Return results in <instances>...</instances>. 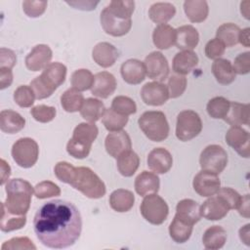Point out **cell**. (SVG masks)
<instances>
[{"instance_id": "obj_1", "label": "cell", "mask_w": 250, "mask_h": 250, "mask_svg": "<svg viewBox=\"0 0 250 250\" xmlns=\"http://www.w3.org/2000/svg\"><path fill=\"white\" fill-rule=\"evenodd\" d=\"M33 229L43 245L54 249L67 248L80 237L81 214L73 203L54 199L38 208L33 219Z\"/></svg>"}, {"instance_id": "obj_2", "label": "cell", "mask_w": 250, "mask_h": 250, "mask_svg": "<svg viewBox=\"0 0 250 250\" xmlns=\"http://www.w3.org/2000/svg\"><path fill=\"white\" fill-rule=\"evenodd\" d=\"M5 191L7 196L5 201L1 203V207L12 215H25L29 209L32 193L34 192L30 183L21 178L12 179L7 182Z\"/></svg>"}, {"instance_id": "obj_3", "label": "cell", "mask_w": 250, "mask_h": 250, "mask_svg": "<svg viewBox=\"0 0 250 250\" xmlns=\"http://www.w3.org/2000/svg\"><path fill=\"white\" fill-rule=\"evenodd\" d=\"M68 185L91 199L102 198L106 191L101 178L92 169L84 166L74 168Z\"/></svg>"}, {"instance_id": "obj_4", "label": "cell", "mask_w": 250, "mask_h": 250, "mask_svg": "<svg viewBox=\"0 0 250 250\" xmlns=\"http://www.w3.org/2000/svg\"><path fill=\"white\" fill-rule=\"evenodd\" d=\"M99 129L95 123H80L74 130L72 137L69 139L66 145L67 153L76 158L83 159L87 157L91 151L92 144L97 139Z\"/></svg>"}, {"instance_id": "obj_5", "label": "cell", "mask_w": 250, "mask_h": 250, "mask_svg": "<svg viewBox=\"0 0 250 250\" xmlns=\"http://www.w3.org/2000/svg\"><path fill=\"white\" fill-rule=\"evenodd\" d=\"M138 123L146 137L152 142H162L169 135L170 127L162 111H146L140 116Z\"/></svg>"}, {"instance_id": "obj_6", "label": "cell", "mask_w": 250, "mask_h": 250, "mask_svg": "<svg viewBox=\"0 0 250 250\" xmlns=\"http://www.w3.org/2000/svg\"><path fill=\"white\" fill-rule=\"evenodd\" d=\"M140 211L144 219L151 225H161L169 214V207L166 201L157 193H150L144 197Z\"/></svg>"}, {"instance_id": "obj_7", "label": "cell", "mask_w": 250, "mask_h": 250, "mask_svg": "<svg viewBox=\"0 0 250 250\" xmlns=\"http://www.w3.org/2000/svg\"><path fill=\"white\" fill-rule=\"evenodd\" d=\"M202 130V121L197 112L187 109L177 116L176 137L182 142H188L199 135Z\"/></svg>"}, {"instance_id": "obj_8", "label": "cell", "mask_w": 250, "mask_h": 250, "mask_svg": "<svg viewBox=\"0 0 250 250\" xmlns=\"http://www.w3.org/2000/svg\"><path fill=\"white\" fill-rule=\"evenodd\" d=\"M12 157L21 168H31L38 159L39 146L31 138H21L12 146Z\"/></svg>"}, {"instance_id": "obj_9", "label": "cell", "mask_w": 250, "mask_h": 250, "mask_svg": "<svg viewBox=\"0 0 250 250\" xmlns=\"http://www.w3.org/2000/svg\"><path fill=\"white\" fill-rule=\"evenodd\" d=\"M228 159V153L221 146L209 145L201 151L199 164L202 170L218 175L227 167Z\"/></svg>"}, {"instance_id": "obj_10", "label": "cell", "mask_w": 250, "mask_h": 250, "mask_svg": "<svg viewBox=\"0 0 250 250\" xmlns=\"http://www.w3.org/2000/svg\"><path fill=\"white\" fill-rule=\"evenodd\" d=\"M101 24L104 31L114 37H119L127 34L132 27L131 19H121L111 14L105 7L100 17Z\"/></svg>"}, {"instance_id": "obj_11", "label": "cell", "mask_w": 250, "mask_h": 250, "mask_svg": "<svg viewBox=\"0 0 250 250\" xmlns=\"http://www.w3.org/2000/svg\"><path fill=\"white\" fill-rule=\"evenodd\" d=\"M192 187L198 195L209 197L219 191L221 188V181L217 174L201 170L193 178Z\"/></svg>"}, {"instance_id": "obj_12", "label": "cell", "mask_w": 250, "mask_h": 250, "mask_svg": "<svg viewBox=\"0 0 250 250\" xmlns=\"http://www.w3.org/2000/svg\"><path fill=\"white\" fill-rule=\"evenodd\" d=\"M145 66L148 78L161 82L169 74V64L167 59L161 52H151L145 59Z\"/></svg>"}, {"instance_id": "obj_13", "label": "cell", "mask_w": 250, "mask_h": 250, "mask_svg": "<svg viewBox=\"0 0 250 250\" xmlns=\"http://www.w3.org/2000/svg\"><path fill=\"white\" fill-rule=\"evenodd\" d=\"M229 210L230 207L229 203L218 193L209 196V198L206 199L200 206L201 217L209 221H218L224 219Z\"/></svg>"}, {"instance_id": "obj_14", "label": "cell", "mask_w": 250, "mask_h": 250, "mask_svg": "<svg viewBox=\"0 0 250 250\" xmlns=\"http://www.w3.org/2000/svg\"><path fill=\"white\" fill-rule=\"evenodd\" d=\"M141 98L147 105H162L169 99L167 86L164 83L157 81L146 83L141 90Z\"/></svg>"}, {"instance_id": "obj_15", "label": "cell", "mask_w": 250, "mask_h": 250, "mask_svg": "<svg viewBox=\"0 0 250 250\" xmlns=\"http://www.w3.org/2000/svg\"><path fill=\"white\" fill-rule=\"evenodd\" d=\"M227 144L240 156L248 158L250 155V136L248 131L240 126H231L226 134Z\"/></svg>"}, {"instance_id": "obj_16", "label": "cell", "mask_w": 250, "mask_h": 250, "mask_svg": "<svg viewBox=\"0 0 250 250\" xmlns=\"http://www.w3.org/2000/svg\"><path fill=\"white\" fill-rule=\"evenodd\" d=\"M53 52L46 44H38L25 57V66L31 71L44 69L52 60Z\"/></svg>"}, {"instance_id": "obj_17", "label": "cell", "mask_w": 250, "mask_h": 250, "mask_svg": "<svg viewBox=\"0 0 250 250\" xmlns=\"http://www.w3.org/2000/svg\"><path fill=\"white\" fill-rule=\"evenodd\" d=\"M104 147L110 156L117 158L121 153L132 148L131 139L123 130L111 132L105 138Z\"/></svg>"}, {"instance_id": "obj_18", "label": "cell", "mask_w": 250, "mask_h": 250, "mask_svg": "<svg viewBox=\"0 0 250 250\" xmlns=\"http://www.w3.org/2000/svg\"><path fill=\"white\" fill-rule=\"evenodd\" d=\"M175 218L185 224L194 226L201 219L200 205L193 199H182L176 206Z\"/></svg>"}, {"instance_id": "obj_19", "label": "cell", "mask_w": 250, "mask_h": 250, "mask_svg": "<svg viewBox=\"0 0 250 250\" xmlns=\"http://www.w3.org/2000/svg\"><path fill=\"white\" fill-rule=\"evenodd\" d=\"M146 162L155 174H165L172 168L173 157L166 148L155 147L148 153Z\"/></svg>"}, {"instance_id": "obj_20", "label": "cell", "mask_w": 250, "mask_h": 250, "mask_svg": "<svg viewBox=\"0 0 250 250\" xmlns=\"http://www.w3.org/2000/svg\"><path fill=\"white\" fill-rule=\"evenodd\" d=\"M120 72L123 80L131 85L143 82L146 75L145 63L137 59H130L121 64Z\"/></svg>"}, {"instance_id": "obj_21", "label": "cell", "mask_w": 250, "mask_h": 250, "mask_svg": "<svg viewBox=\"0 0 250 250\" xmlns=\"http://www.w3.org/2000/svg\"><path fill=\"white\" fill-rule=\"evenodd\" d=\"M116 79L110 72L102 71L94 75V83L91 93L101 99H106L112 95L116 89Z\"/></svg>"}, {"instance_id": "obj_22", "label": "cell", "mask_w": 250, "mask_h": 250, "mask_svg": "<svg viewBox=\"0 0 250 250\" xmlns=\"http://www.w3.org/2000/svg\"><path fill=\"white\" fill-rule=\"evenodd\" d=\"M92 58L102 67L112 66L118 59L117 49L108 42H100L93 48Z\"/></svg>"}, {"instance_id": "obj_23", "label": "cell", "mask_w": 250, "mask_h": 250, "mask_svg": "<svg viewBox=\"0 0 250 250\" xmlns=\"http://www.w3.org/2000/svg\"><path fill=\"white\" fill-rule=\"evenodd\" d=\"M199 42V34L197 29L190 25H182L176 29L175 45L182 51H192Z\"/></svg>"}, {"instance_id": "obj_24", "label": "cell", "mask_w": 250, "mask_h": 250, "mask_svg": "<svg viewBox=\"0 0 250 250\" xmlns=\"http://www.w3.org/2000/svg\"><path fill=\"white\" fill-rule=\"evenodd\" d=\"M66 70V66L61 62H50L39 76L50 88L56 91L64 82Z\"/></svg>"}, {"instance_id": "obj_25", "label": "cell", "mask_w": 250, "mask_h": 250, "mask_svg": "<svg viewBox=\"0 0 250 250\" xmlns=\"http://www.w3.org/2000/svg\"><path fill=\"white\" fill-rule=\"evenodd\" d=\"M135 190L141 196L150 193H157L160 187V181L155 173L143 171L135 179Z\"/></svg>"}, {"instance_id": "obj_26", "label": "cell", "mask_w": 250, "mask_h": 250, "mask_svg": "<svg viewBox=\"0 0 250 250\" xmlns=\"http://www.w3.org/2000/svg\"><path fill=\"white\" fill-rule=\"evenodd\" d=\"M25 126V119L17 111L4 109L0 112V129L7 134H16Z\"/></svg>"}, {"instance_id": "obj_27", "label": "cell", "mask_w": 250, "mask_h": 250, "mask_svg": "<svg viewBox=\"0 0 250 250\" xmlns=\"http://www.w3.org/2000/svg\"><path fill=\"white\" fill-rule=\"evenodd\" d=\"M198 64V57L193 51H182L175 55L172 67L175 73L186 75Z\"/></svg>"}, {"instance_id": "obj_28", "label": "cell", "mask_w": 250, "mask_h": 250, "mask_svg": "<svg viewBox=\"0 0 250 250\" xmlns=\"http://www.w3.org/2000/svg\"><path fill=\"white\" fill-rule=\"evenodd\" d=\"M152 41L156 48L160 50H167L175 45L176 29L167 23L158 24L153 29Z\"/></svg>"}, {"instance_id": "obj_29", "label": "cell", "mask_w": 250, "mask_h": 250, "mask_svg": "<svg viewBox=\"0 0 250 250\" xmlns=\"http://www.w3.org/2000/svg\"><path fill=\"white\" fill-rule=\"evenodd\" d=\"M249 104L237 102H230L229 108L224 120L230 126L249 124Z\"/></svg>"}, {"instance_id": "obj_30", "label": "cell", "mask_w": 250, "mask_h": 250, "mask_svg": "<svg viewBox=\"0 0 250 250\" xmlns=\"http://www.w3.org/2000/svg\"><path fill=\"white\" fill-rule=\"evenodd\" d=\"M135 202L134 193L131 190L118 188L113 190L109 195L110 207L119 213L128 212L132 209Z\"/></svg>"}, {"instance_id": "obj_31", "label": "cell", "mask_w": 250, "mask_h": 250, "mask_svg": "<svg viewBox=\"0 0 250 250\" xmlns=\"http://www.w3.org/2000/svg\"><path fill=\"white\" fill-rule=\"evenodd\" d=\"M212 72L218 83L229 85L235 79V72L231 62L227 59H217L212 63Z\"/></svg>"}, {"instance_id": "obj_32", "label": "cell", "mask_w": 250, "mask_h": 250, "mask_svg": "<svg viewBox=\"0 0 250 250\" xmlns=\"http://www.w3.org/2000/svg\"><path fill=\"white\" fill-rule=\"evenodd\" d=\"M226 241L227 231L221 226H211L204 231L202 236V243L209 250L221 249Z\"/></svg>"}, {"instance_id": "obj_33", "label": "cell", "mask_w": 250, "mask_h": 250, "mask_svg": "<svg viewBox=\"0 0 250 250\" xmlns=\"http://www.w3.org/2000/svg\"><path fill=\"white\" fill-rule=\"evenodd\" d=\"M176 14V7L169 2L153 3L148 10L149 19L158 24L168 22Z\"/></svg>"}, {"instance_id": "obj_34", "label": "cell", "mask_w": 250, "mask_h": 250, "mask_svg": "<svg viewBox=\"0 0 250 250\" xmlns=\"http://www.w3.org/2000/svg\"><path fill=\"white\" fill-rule=\"evenodd\" d=\"M184 11L191 22L197 23L207 19L209 7L204 0H187L184 2Z\"/></svg>"}, {"instance_id": "obj_35", "label": "cell", "mask_w": 250, "mask_h": 250, "mask_svg": "<svg viewBox=\"0 0 250 250\" xmlns=\"http://www.w3.org/2000/svg\"><path fill=\"white\" fill-rule=\"evenodd\" d=\"M116 165L119 173L124 177H132L139 168L140 157L132 149L121 153L116 158Z\"/></svg>"}, {"instance_id": "obj_36", "label": "cell", "mask_w": 250, "mask_h": 250, "mask_svg": "<svg viewBox=\"0 0 250 250\" xmlns=\"http://www.w3.org/2000/svg\"><path fill=\"white\" fill-rule=\"evenodd\" d=\"M105 110L104 104L102 101L95 98H88L84 101L80 109V115L83 119L90 123H95L100 120Z\"/></svg>"}, {"instance_id": "obj_37", "label": "cell", "mask_w": 250, "mask_h": 250, "mask_svg": "<svg viewBox=\"0 0 250 250\" xmlns=\"http://www.w3.org/2000/svg\"><path fill=\"white\" fill-rule=\"evenodd\" d=\"M240 28L232 23L226 22L220 25L216 31V38L219 39L225 47H232L238 43Z\"/></svg>"}, {"instance_id": "obj_38", "label": "cell", "mask_w": 250, "mask_h": 250, "mask_svg": "<svg viewBox=\"0 0 250 250\" xmlns=\"http://www.w3.org/2000/svg\"><path fill=\"white\" fill-rule=\"evenodd\" d=\"M84 101L83 94L74 88L67 89L61 96V104L66 112L80 111Z\"/></svg>"}, {"instance_id": "obj_39", "label": "cell", "mask_w": 250, "mask_h": 250, "mask_svg": "<svg viewBox=\"0 0 250 250\" xmlns=\"http://www.w3.org/2000/svg\"><path fill=\"white\" fill-rule=\"evenodd\" d=\"M102 122L107 131L116 132L122 130L126 126L128 122V116L117 113L111 107L105 108L102 116Z\"/></svg>"}, {"instance_id": "obj_40", "label": "cell", "mask_w": 250, "mask_h": 250, "mask_svg": "<svg viewBox=\"0 0 250 250\" xmlns=\"http://www.w3.org/2000/svg\"><path fill=\"white\" fill-rule=\"evenodd\" d=\"M192 229L193 226L185 224L174 217L173 221L169 225V234L176 243H185L189 239Z\"/></svg>"}, {"instance_id": "obj_41", "label": "cell", "mask_w": 250, "mask_h": 250, "mask_svg": "<svg viewBox=\"0 0 250 250\" xmlns=\"http://www.w3.org/2000/svg\"><path fill=\"white\" fill-rule=\"evenodd\" d=\"M72 88L79 92L87 91L92 88L94 83V75L89 69L80 68L75 70L70 78Z\"/></svg>"}, {"instance_id": "obj_42", "label": "cell", "mask_w": 250, "mask_h": 250, "mask_svg": "<svg viewBox=\"0 0 250 250\" xmlns=\"http://www.w3.org/2000/svg\"><path fill=\"white\" fill-rule=\"evenodd\" d=\"M229 101L224 97H215L209 100L206 105L207 113L214 119H224L229 108Z\"/></svg>"}, {"instance_id": "obj_43", "label": "cell", "mask_w": 250, "mask_h": 250, "mask_svg": "<svg viewBox=\"0 0 250 250\" xmlns=\"http://www.w3.org/2000/svg\"><path fill=\"white\" fill-rule=\"evenodd\" d=\"M2 216L0 222V229L3 232H10L13 230L21 229L26 224V216H16L9 214L3 207H1Z\"/></svg>"}, {"instance_id": "obj_44", "label": "cell", "mask_w": 250, "mask_h": 250, "mask_svg": "<svg viewBox=\"0 0 250 250\" xmlns=\"http://www.w3.org/2000/svg\"><path fill=\"white\" fill-rule=\"evenodd\" d=\"M106 8L114 16L127 20L131 19V16L135 10V2L131 0L111 1Z\"/></svg>"}, {"instance_id": "obj_45", "label": "cell", "mask_w": 250, "mask_h": 250, "mask_svg": "<svg viewBox=\"0 0 250 250\" xmlns=\"http://www.w3.org/2000/svg\"><path fill=\"white\" fill-rule=\"evenodd\" d=\"M111 108L119 114L122 115H131L136 113L137 105L136 103L129 97L126 96H117L112 100Z\"/></svg>"}, {"instance_id": "obj_46", "label": "cell", "mask_w": 250, "mask_h": 250, "mask_svg": "<svg viewBox=\"0 0 250 250\" xmlns=\"http://www.w3.org/2000/svg\"><path fill=\"white\" fill-rule=\"evenodd\" d=\"M35 99L33 90L27 85H21L14 92V101L21 107H30Z\"/></svg>"}, {"instance_id": "obj_47", "label": "cell", "mask_w": 250, "mask_h": 250, "mask_svg": "<svg viewBox=\"0 0 250 250\" xmlns=\"http://www.w3.org/2000/svg\"><path fill=\"white\" fill-rule=\"evenodd\" d=\"M167 89L169 93V98L176 99L181 97L187 88V78L185 75L173 74L169 77L167 83Z\"/></svg>"}, {"instance_id": "obj_48", "label": "cell", "mask_w": 250, "mask_h": 250, "mask_svg": "<svg viewBox=\"0 0 250 250\" xmlns=\"http://www.w3.org/2000/svg\"><path fill=\"white\" fill-rule=\"evenodd\" d=\"M60 194H61L60 187L51 181L40 182L34 187V195L39 199L59 196Z\"/></svg>"}, {"instance_id": "obj_49", "label": "cell", "mask_w": 250, "mask_h": 250, "mask_svg": "<svg viewBox=\"0 0 250 250\" xmlns=\"http://www.w3.org/2000/svg\"><path fill=\"white\" fill-rule=\"evenodd\" d=\"M30 114L36 121L41 123H48L56 117L57 110L54 106L38 104L30 109Z\"/></svg>"}, {"instance_id": "obj_50", "label": "cell", "mask_w": 250, "mask_h": 250, "mask_svg": "<svg viewBox=\"0 0 250 250\" xmlns=\"http://www.w3.org/2000/svg\"><path fill=\"white\" fill-rule=\"evenodd\" d=\"M47 1H30L26 0L22 2V10L24 14L29 18H38L44 14L47 8Z\"/></svg>"}, {"instance_id": "obj_51", "label": "cell", "mask_w": 250, "mask_h": 250, "mask_svg": "<svg viewBox=\"0 0 250 250\" xmlns=\"http://www.w3.org/2000/svg\"><path fill=\"white\" fill-rule=\"evenodd\" d=\"M2 250L9 249V250H15V249H36V246L33 244V242L26 236L23 237H13L7 241H5L2 246Z\"/></svg>"}, {"instance_id": "obj_52", "label": "cell", "mask_w": 250, "mask_h": 250, "mask_svg": "<svg viewBox=\"0 0 250 250\" xmlns=\"http://www.w3.org/2000/svg\"><path fill=\"white\" fill-rule=\"evenodd\" d=\"M30 87L34 92L35 98L37 100H43L46 98H49L52 96V94L55 92L52 88H50L42 79L40 76L35 77L30 82Z\"/></svg>"}, {"instance_id": "obj_53", "label": "cell", "mask_w": 250, "mask_h": 250, "mask_svg": "<svg viewBox=\"0 0 250 250\" xmlns=\"http://www.w3.org/2000/svg\"><path fill=\"white\" fill-rule=\"evenodd\" d=\"M74 166L66 161H60L56 164L54 168V173L58 180H60L62 183L68 184L70 181V178L72 176Z\"/></svg>"}, {"instance_id": "obj_54", "label": "cell", "mask_w": 250, "mask_h": 250, "mask_svg": "<svg viewBox=\"0 0 250 250\" xmlns=\"http://www.w3.org/2000/svg\"><path fill=\"white\" fill-rule=\"evenodd\" d=\"M225 45L217 38L211 39L205 45V55L208 59L217 60L220 59L225 53Z\"/></svg>"}, {"instance_id": "obj_55", "label": "cell", "mask_w": 250, "mask_h": 250, "mask_svg": "<svg viewBox=\"0 0 250 250\" xmlns=\"http://www.w3.org/2000/svg\"><path fill=\"white\" fill-rule=\"evenodd\" d=\"M233 70L235 74L244 75L249 73L250 71V53L249 52H243L239 54L233 62L232 64Z\"/></svg>"}, {"instance_id": "obj_56", "label": "cell", "mask_w": 250, "mask_h": 250, "mask_svg": "<svg viewBox=\"0 0 250 250\" xmlns=\"http://www.w3.org/2000/svg\"><path fill=\"white\" fill-rule=\"evenodd\" d=\"M217 193L226 199L230 207V210L237 208L241 199V195L236 190L230 188H221Z\"/></svg>"}, {"instance_id": "obj_57", "label": "cell", "mask_w": 250, "mask_h": 250, "mask_svg": "<svg viewBox=\"0 0 250 250\" xmlns=\"http://www.w3.org/2000/svg\"><path fill=\"white\" fill-rule=\"evenodd\" d=\"M17 62V56L14 51L2 47L0 49V68L12 69Z\"/></svg>"}, {"instance_id": "obj_58", "label": "cell", "mask_w": 250, "mask_h": 250, "mask_svg": "<svg viewBox=\"0 0 250 250\" xmlns=\"http://www.w3.org/2000/svg\"><path fill=\"white\" fill-rule=\"evenodd\" d=\"M67 5L73 7L74 9H78V10H82V11H92L96 9V6L99 4V1H70V2H66Z\"/></svg>"}, {"instance_id": "obj_59", "label": "cell", "mask_w": 250, "mask_h": 250, "mask_svg": "<svg viewBox=\"0 0 250 250\" xmlns=\"http://www.w3.org/2000/svg\"><path fill=\"white\" fill-rule=\"evenodd\" d=\"M13 82V72L10 68H0V89L4 90L5 88L11 86Z\"/></svg>"}, {"instance_id": "obj_60", "label": "cell", "mask_w": 250, "mask_h": 250, "mask_svg": "<svg viewBox=\"0 0 250 250\" xmlns=\"http://www.w3.org/2000/svg\"><path fill=\"white\" fill-rule=\"evenodd\" d=\"M249 203H250V198H249V194H245L243 196H241L240 202L237 206V211L238 213L244 217V218H249L250 217V210H249Z\"/></svg>"}, {"instance_id": "obj_61", "label": "cell", "mask_w": 250, "mask_h": 250, "mask_svg": "<svg viewBox=\"0 0 250 250\" xmlns=\"http://www.w3.org/2000/svg\"><path fill=\"white\" fill-rule=\"evenodd\" d=\"M10 175H11L10 165L4 159H1V185L2 186L6 182H8V179H9Z\"/></svg>"}, {"instance_id": "obj_62", "label": "cell", "mask_w": 250, "mask_h": 250, "mask_svg": "<svg viewBox=\"0 0 250 250\" xmlns=\"http://www.w3.org/2000/svg\"><path fill=\"white\" fill-rule=\"evenodd\" d=\"M239 238L247 246L250 245V225L246 224L239 229Z\"/></svg>"}, {"instance_id": "obj_63", "label": "cell", "mask_w": 250, "mask_h": 250, "mask_svg": "<svg viewBox=\"0 0 250 250\" xmlns=\"http://www.w3.org/2000/svg\"><path fill=\"white\" fill-rule=\"evenodd\" d=\"M250 28L246 27L243 29H240L239 36H238V43L242 44L244 47L250 46Z\"/></svg>"}, {"instance_id": "obj_64", "label": "cell", "mask_w": 250, "mask_h": 250, "mask_svg": "<svg viewBox=\"0 0 250 250\" xmlns=\"http://www.w3.org/2000/svg\"><path fill=\"white\" fill-rule=\"evenodd\" d=\"M249 7H250V2L249 1H243L240 3V12L242 14V16L246 19L249 20L250 17V11H249Z\"/></svg>"}]
</instances>
